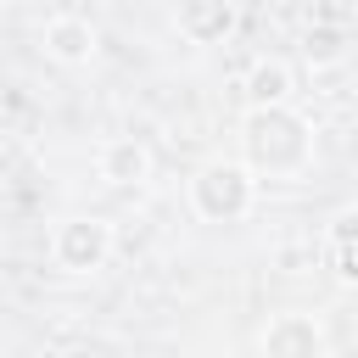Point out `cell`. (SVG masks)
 <instances>
[{"mask_svg": "<svg viewBox=\"0 0 358 358\" xmlns=\"http://www.w3.org/2000/svg\"><path fill=\"white\" fill-rule=\"evenodd\" d=\"M190 201H196L201 218L229 224V218H241L252 207V173L241 162H207L196 173V185H190Z\"/></svg>", "mask_w": 358, "mask_h": 358, "instance_id": "2", "label": "cell"}, {"mask_svg": "<svg viewBox=\"0 0 358 358\" xmlns=\"http://www.w3.org/2000/svg\"><path fill=\"white\" fill-rule=\"evenodd\" d=\"M50 252H56V263L67 274H95L106 263V252H112V229L101 218H67L50 235Z\"/></svg>", "mask_w": 358, "mask_h": 358, "instance_id": "3", "label": "cell"}, {"mask_svg": "<svg viewBox=\"0 0 358 358\" xmlns=\"http://www.w3.org/2000/svg\"><path fill=\"white\" fill-rule=\"evenodd\" d=\"M263 347H268V352H319V347H324V336H319V324H313V319H302V313H280V319L268 324Z\"/></svg>", "mask_w": 358, "mask_h": 358, "instance_id": "7", "label": "cell"}, {"mask_svg": "<svg viewBox=\"0 0 358 358\" xmlns=\"http://www.w3.org/2000/svg\"><path fill=\"white\" fill-rule=\"evenodd\" d=\"M241 145H246V162L263 168V173H296L313 157L308 123L296 112H285V101L280 106H252V117L241 129Z\"/></svg>", "mask_w": 358, "mask_h": 358, "instance_id": "1", "label": "cell"}, {"mask_svg": "<svg viewBox=\"0 0 358 358\" xmlns=\"http://www.w3.org/2000/svg\"><path fill=\"white\" fill-rule=\"evenodd\" d=\"M151 173V151L140 140H106L101 145V179L106 185H145Z\"/></svg>", "mask_w": 358, "mask_h": 358, "instance_id": "5", "label": "cell"}, {"mask_svg": "<svg viewBox=\"0 0 358 358\" xmlns=\"http://www.w3.org/2000/svg\"><path fill=\"white\" fill-rule=\"evenodd\" d=\"M246 95H252V106H280L291 95V67L285 62H257L252 78H246Z\"/></svg>", "mask_w": 358, "mask_h": 358, "instance_id": "8", "label": "cell"}, {"mask_svg": "<svg viewBox=\"0 0 358 358\" xmlns=\"http://www.w3.org/2000/svg\"><path fill=\"white\" fill-rule=\"evenodd\" d=\"M45 50H50L56 62L78 67V62H90V56H95V28H90L84 17H56V22L45 28Z\"/></svg>", "mask_w": 358, "mask_h": 358, "instance_id": "6", "label": "cell"}, {"mask_svg": "<svg viewBox=\"0 0 358 358\" xmlns=\"http://www.w3.org/2000/svg\"><path fill=\"white\" fill-rule=\"evenodd\" d=\"M173 22H179V34H185V39L213 45V39H224V34H229V22H235V0H179Z\"/></svg>", "mask_w": 358, "mask_h": 358, "instance_id": "4", "label": "cell"}]
</instances>
